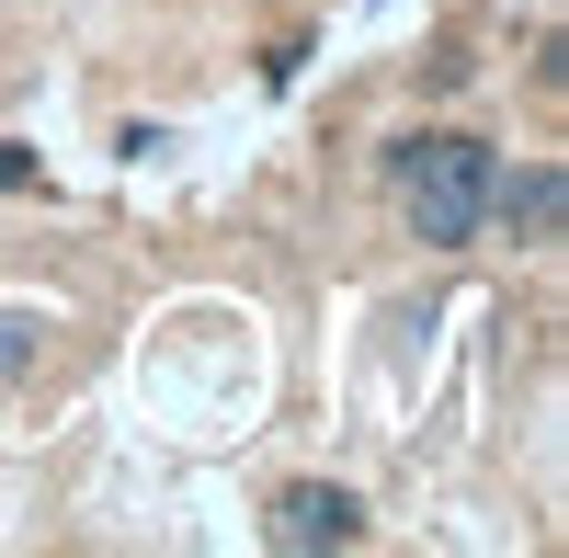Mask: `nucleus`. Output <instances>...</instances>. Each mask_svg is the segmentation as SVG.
I'll use <instances>...</instances> for the list:
<instances>
[{
	"label": "nucleus",
	"mask_w": 569,
	"mask_h": 558,
	"mask_svg": "<svg viewBox=\"0 0 569 558\" xmlns=\"http://www.w3.org/2000/svg\"><path fill=\"white\" fill-rule=\"evenodd\" d=\"M490 182H501V149L467 126H433V137H388V195L410 217L421 251H479L490 240Z\"/></svg>",
	"instance_id": "obj_1"
},
{
	"label": "nucleus",
	"mask_w": 569,
	"mask_h": 558,
	"mask_svg": "<svg viewBox=\"0 0 569 558\" xmlns=\"http://www.w3.org/2000/svg\"><path fill=\"white\" fill-rule=\"evenodd\" d=\"M262 536H273L284 558H342V547H365V501H353L342 479H284L273 514H262Z\"/></svg>",
	"instance_id": "obj_2"
},
{
	"label": "nucleus",
	"mask_w": 569,
	"mask_h": 558,
	"mask_svg": "<svg viewBox=\"0 0 569 558\" xmlns=\"http://www.w3.org/2000/svg\"><path fill=\"white\" fill-rule=\"evenodd\" d=\"M490 228H501L512 251H558V228H569V171H558V160H501Z\"/></svg>",
	"instance_id": "obj_3"
},
{
	"label": "nucleus",
	"mask_w": 569,
	"mask_h": 558,
	"mask_svg": "<svg viewBox=\"0 0 569 558\" xmlns=\"http://www.w3.org/2000/svg\"><path fill=\"white\" fill-rule=\"evenodd\" d=\"M34 365H46V319L34 308H0V399H23Z\"/></svg>",
	"instance_id": "obj_4"
},
{
	"label": "nucleus",
	"mask_w": 569,
	"mask_h": 558,
	"mask_svg": "<svg viewBox=\"0 0 569 558\" xmlns=\"http://www.w3.org/2000/svg\"><path fill=\"white\" fill-rule=\"evenodd\" d=\"M0 195H34V149L23 137H0Z\"/></svg>",
	"instance_id": "obj_5"
}]
</instances>
